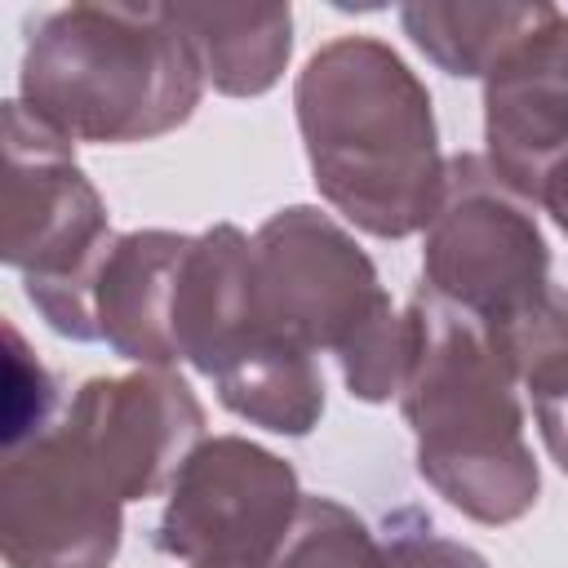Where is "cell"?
I'll return each instance as SVG.
<instances>
[{
  "mask_svg": "<svg viewBox=\"0 0 568 568\" xmlns=\"http://www.w3.org/2000/svg\"><path fill=\"white\" fill-rule=\"evenodd\" d=\"M315 191L359 231L408 240L444 200L448 160L430 89L377 36L320 44L293 84Z\"/></svg>",
  "mask_w": 568,
  "mask_h": 568,
  "instance_id": "cell-1",
  "label": "cell"
},
{
  "mask_svg": "<svg viewBox=\"0 0 568 568\" xmlns=\"http://www.w3.org/2000/svg\"><path fill=\"white\" fill-rule=\"evenodd\" d=\"M413 351L399 386L417 439V475L466 519L501 528L537 506L541 470L524 439V404L493 333L426 284L404 306Z\"/></svg>",
  "mask_w": 568,
  "mask_h": 568,
  "instance_id": "cell-2",
  "label": "cell"
},
{
  "mask_svg": "<svg viewBox=\"0 0 568 568\" xmlns=\"http://www.w3.org/2000/svg\"><path fill=\"white\" fill-rule=\"evenodd\" d=\"M204 98V62L173 4H67L22 49L18 102L71 142H151Z\"/></svg>",
  "mask_w": 568,
  "mask_h": 568,
  "instance_id": "cell-3",
  "label": "cell"
},
{
  "mask_svg": "<svg viewBox=\"0 0 568 568\" xmlns=\"http://www.w3.org/2000/svg\"><path fill=\"white\" fill-rule=\"evenodd\" d=\"M253 302L262 333L311 355L333 351L346 390L364 404L399 395L408 373V315L395 311L373 257L315 204L271 213L253 235Z\"/></svg>",
  "mask_w": 568,
  "mask_h": 568,
  "instance_id": "cell-4",
  "label": "cell"
},
{
  "mask_svg": "<svg viewBox=\"0 0 568 568\" xmlns=\"http://www.w3.org/2000/svg\"><path fill=\"white\" fill-rule=\"evenodd\" d=\"M111 217L75 164V142L4 102V266L22 271L27 302L71 342H98L93 288L111 253Z\"/></svg>",
  "mask_w": 568,
  "mask_h": 568,
  "instance_id": "cell-5",
  "label": "cell"
},
{
  "mask_svg": "<svg viewBox=\"0 0 568 568\" xmlns=\"http://www.w3.org/2000/svg\"><path fill=\"white\" fill-rule=\"evenodd\" d=\"M422 275L430 293L488 328L506 324L555 284L550 244L532 204L515 195L484 155L466 151L448 160L444 200L426 222Z\"/></svg>",
  "mask_w": 568,
  "mask_h": 568,
  "instance_id": "cell-6",
  "label": "cell"
},
{
  "mask_svg": "<svg viewBox=\"0 0 568 568\" xmlns=\"http://www.w3.org/2000/svg\"><path fill=\"white\" fill-rule=\"evenodd\" d=\"M297 470L244 439L213 435L178 470L155 519V546L182 564L266 568L302 506Z\"/></svg>",
  "mask_w": 568,
  "mask_h": 568,
  "instance_id": "cell-7",
  "label": "cell"
},
{
  "mask_svg": "<svg viewBox=\"0 0 568 568\" xmlns=\"http://www.w3.org/2000/svg\"><path fill=\"white\" fill-rule=\"evenodd\" d=\"M124 501L53 422L0 466V555L9 568H111Z\"/></svg>",
  "mask_w": 568,
  "mask_h": 568,
  "instance_id": "cell-8",
  "label": "cell"
},
{
  "mask_svg": "<svg viewBox=\"0 0 568 568\" xmlns=\"http://www.w3.org/2000/svg\"><path fill=\"white\" fill-rule=\"evenodd\" d=\"M58 426L124 506L169 493L182 462L204 444V408L173 368L89 377Z\"/></svg>",
  "mask_w": 568,
  "mask_h": 568,
  "instance_id": "cell-9",
  "label": "cell"
},
{
  "mask_svg": "<svg viewBox=\"0 0 568 568\" xmlns=\"http://www.w3.org/2000/svg\"><path fill=\"white\" fill-rule=\"evenodd\" d=\"M484 160L537 204L546 169L568 151V13L546 4L501 62L484 75Z\"/></svg>",
  "mask_w": 568,
  "mask_h": 568,
  "instance_id": "cell-10",
  "label": "cell"
},
{
  "mask_svg": "<svg viewBox=\"0 0 568 568\" xmlns=\"http://www.w3.org/2000/svg\"><path fill=\"white\" fill-rule=\"evenodd\" d=\"M257 333L253 240L235 222H217L191 235L173 288L178 359L204 377H217V368Z\"/></svg>",
  "mask_w": 568,
  "mask_h": 568,
  "instance_id": "cell-11",
  "label": "cell"
},
{
  "mask_svg": "<svg viewBox=\"0 0 568 568\" xmlns=\"http://www.w3.org/2000/svg\"><path fill=\"white\" fill-rule=\"evenodd\" d=\"M191 235L182 231H124L115 235L98 288H93V315H98V342H106L120 359L138 368H173L178 342H173V288L178 266L186 257Z\"/></svg>",
  "mask_w": 568,
  "mask_h": 568,
  "instance_id": "cell-12",
  "label": "cell"
},
{
  "mask_svg": "<svg viewBox=\"0 0 568 568\" xmlns=\"http://www.w3.org/2000/svg\"><path fill=\"white\" fill-rule=\"evenodd\" d=\"M200 49L204 80L226 98H262L293 58L288 4H173Z\"/></svg>",
  "mask_w": 568,
  "mask_h": 568,
  "instance_id": "cell-13",
  "label": "cell"
},
{
  "mask_svg": "<svg viewBox=\"0 0 568 568\" xmlns=\"http://www.w3.org/2000/svg\"><path fill=\"white\" fill-rule=\"evenodd\" d=\"M222 408L271 435H311L324 417V377L306 346L257 333L213 377Z\"/></svg>",
  "mask_w": 568,
  "mask_h": 568,
  "instance_id": "cell-14",
  "label": "cell"
},
{
  "mask_svg": "<svg viewBox=\"0 0 568 568\" xmlns=\"http://www.w3.org/2000/svg\"><path fill=\"white\" fill-rule=\"evenodd\" d=\"M546 4H439V0H413L399 4V27L413 40V49L435 62L444 75L457 80H484L501 53L537 27Z\"/></svg>",
  "mask_w": 568,
  "mask_h": 568,
  "instance_id": "cell-15",
  "label": "cell"
},
{
  "mask_svg": "<svg viewBox=\"0 0 568 568\" xmlns=\"http://www.w3.org/2000/svg\"><path fill=\"white\" fill-rule=\"evenodd\" d=\"M488 333L532 404L568 390V293L559 284H550L532 306H524L506 324H493Z\"/></svg>",
  "mask_w": 568,
  "mask_h": 568,
  "instance_id": "cell-16",
  "label": "cell"
},
{
  "mask_svg": "<svg viewBox=\"0 0 568 568\" xmlns=\"http://www.w3.org/2000/svg\"><path fill=\"white\" fill-rule=\"evenodd\" d=\"M266 568H386V550L351 506L311 493Z\"/></svg>",
  "mask_w": 568,
  "mask_h": 568,
  "instance_id": "cell-17",
  "label": "cell"
},
{
  "mask_svg": "<svg viewBox=\"0 0 568 568\" xmlns=\"http://www.w3.org/2000/svg\"><path fill=\"white\" fill-rule=\"evenodd\" d=\"M4 453L31 444L36 435H44L62 413H58V382L53 373L27 351L22 333L13 324H4Z\"/></svg>",
  "mask_w": 568,
  "mask_h": 568,
  "instance_id": "cell-18",
  "label": "cell"
},
{
  "mask_svg": "<svg viewBox=\"0 0 568 568\" xmlns=\"http://www.w3.org/2000/svg\"><path fill=\"white\" fill-rule=\"evenodd\" d=\"M382 550H386V568H488V559L475 546L435 532L430 519L413 506L386 519Z\"/></svg>",
  "mask_w": 568,
  "mask_h": 568,
  "instance_id": "cell-19",
  "label": "cell"
},
{
  "mask_svg": "<svg viewBox=\"0 0 568 568\" xmlns=\"http://www.w3.org/2000/svg\"><path fill=\"white\" fill-rule=\"evenodd\" d=\"M532 413H537V430H541V444H546L550 462L568 475V390L555 395V399H537Z\"/></svg>",
  "mask_w": 568,
  "mask_h": 568,
  "instance_id": "cell-20",
  "label": "cell"
},
{
  "mask_svg": "<svg viewBox=\"0 0 568 568\" xmlns=\"http://www.w3.org/2000/svg\"><path fill=\"white\" fill-rule=\"evenodd\" d=\"M537 204L550 213V222L568 235V151L546 169L541 178V191H537Z\"/></svg>",
  "mask_w": 568,
  "mask_h": 568,
  "instance_id": "cell-21",
  "label": "cell"
},
{
  "mask_svg": "<svg viewBox=\"0 0 568 568\" xmlns=\"http://www.w3.org/2000/svg\"><path fill=\"white\" fill-rule=\"evenodd\" d=\"M195 568H244V564H195Z\"/></svg>",
  "mask_w": 568,
  "mask_h": 568,
  "instance_id": "cell-22",
  "label": "cell"
}]
</instances>
